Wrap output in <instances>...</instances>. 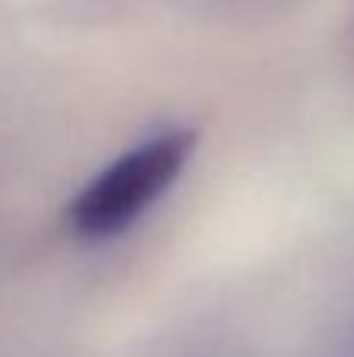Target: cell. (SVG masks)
Segmentation results:
<instances>
[{"instance_id":"cell-1","label":"cell","mask_w":354,"mask_h":357,"mask_svg":"<svg viewBox=\"0 0 354 357\" xmlns=\"http://www.w3.org/2000/svg\"><path fill=\"white\" fill-rule=\"evenodd\" d=\"M198 135L185 126L160 129L110 160L72 195L66 222L79 238L107 241L132 229L185 173Z\"/></svg>"}]
</instances>
